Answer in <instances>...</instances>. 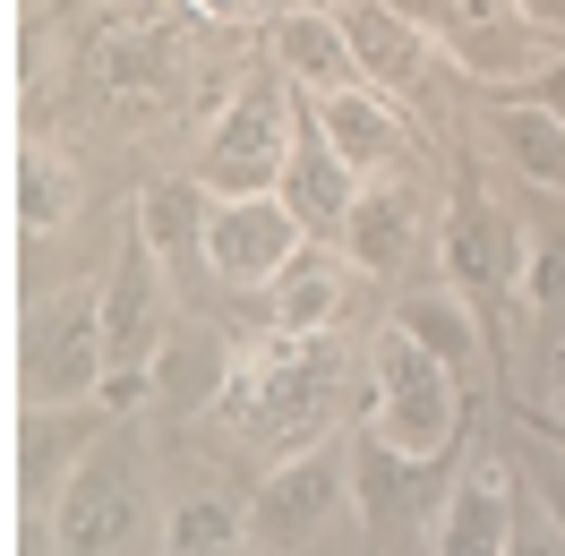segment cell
Returning <instances> with one entry per match:
<instances>
[{
	"instance_id": "7c38bea8",
	"label": "cell",
	"mask_w": 565,
	"mask_h": 556,
	"mask_svg": "<svg viewBox=\"0 0 565 556\" xmlns=\"http://www.w3.org/2000/svg\"><path fill=\"white\" fill-rule=\"evenodd\" d=\"M318 138L352 163L360 180L377 172H412V104H394L377 86H334V95H300Z\"/></svg>"
},
{
	"instance_id": "44dd1931",
	"label": "cell",
	"mask_w": 565,
	"mask_h": 556,
	"mask_svg": "<svg viewBox=\"0 0 565 556\" xmlns=\"http://www.w3.org/2000/svg\"><path fill=\"white\" fill-rule=\"evenodd\" d=\"M248 548V514L232 496H180L163 514V556H241Z\"/></svg>"
},
{
	"instance_id": "4316f807",
	"label": "cell",
	"mask_w": 565,
	"mask_h": 556,
	"mask_svg": "<svg viewBox=\"0 0 565 556\" xmlns=\"http://www.w3.org/2000/svg\"><path fill=\"white\" fill-rule=\"evenodd\" d=\"M514 9H523L540 35H557V43H565V0H514Z\"/></svg>"
},
{
	"instance_id": "4fadbf2b",
	"label": "cell",
	"mask_w": 565,
	"mask_h": 556,
	"mask_svg": "<svg viewBox=\"0 0 565 556\" xmlns=\"http://www.w3.org/2000/svg\"><path fill=\"white\" fill-rule=\"evenodd\" d=\"M428 240V214H420V180L412 172H377L360 180L352 214H343V257H352L360 275H403L412 266V248Z\"/></svg>"
},
{
	"instance_id": "83f0119b",
	"label": "cell",
	"mask_w": 565,
	"mask_h": 556,
	"mask_svg": "<svg viewBox=\"0 0 565 556\" xmlns=\"http://www.w3.org/2000/svg\"><path fill=\"white\" fill-rule=\"evenodd\" d=\"M548 514L565 522V462H557V488H548Z\"/></svg>"
},
{
	"instance_id": "e0dca14e",
	"label": "cell",
	"mask_w": 565,
	"mask_h": 556,
	"mask_svg": "<svg viewBox=\"0 0 565 556\" xmlns=\"http://www.w3.org/2000/svg\"><path fill=\"white\" fill-rule=\"evenodd\" d=\"M489 138H497V154H505V163H514L531 189L565 197V120H557L548 104H531V95H497Z\"/></svg>"
},
{
	"instance_id": "ffe728a7",
	"label": "cell",
	"mask_w": 565,
	"mask_h": 556,
	"mask_svg": "<svg viewBox=\"0 0 565 556\" xmlns=\"http://www.w3.org/2000/svg\"><path fill=\"white\" fill-rule=\"evenodd\" d=\"M104 70L111 86H163L180 70V35H172V9L163 18H146V9H120L104 35Z\"/></svg>"
},
{
	"instance_id": "7a4b0ae2",
	"label": "cell",
	"mask_w": 565,
	"mask_h": 556,
	"mask_svg": "<svg viewBox=\"0 0 565 556\" xmlns=\"http://www.w3.org/2000/svg\"><path fill=\"white\" fill-rule=\"evenodd\" d=\"M462 411H471V377L386 317L369 334V403H360L369 446L394 462H446L462 446Z\"/></svg>"
},
{
	"instance_id": "f1b7e54d",
	"label": "cell",
	"mask_w": 565,
	"mask_h": 556,
	"mask_svg": "<svg viewBox=\"0 0 565 556\" xmlns=\"http://www.w3.org/2000/svg\"><path fill=\"white\" fill-rule=\"evenodd\" d=\"M557 411H565V360H557Z\"/></svg>"
},
{
	"instance_id": "8fae6325",
	"label": "cell",
	"mask_w": 565,
	"mask_h": 556,
	"mask_svg": "<svg viewBox=\"0 0 565 556\" xmlns=\"http://www.w3.org/2000/svg\"><path fill=\"white\" fill-rule=\"evenodd\" d=\"M514 522H523V480L505 471V453H480L428 514V556H505Z\"/></svg>"
},
{
	"instance_id": "ba28073f",
	"label": "cell",
	"mask_w": 565,
	"mask_h": 556,
	"mask_svg": "<svg viewBox=\"0 0 565 556\" xmlns=\"http://www.w3.org/2000/svg\"><path fill=\"white\" fill-rule=\"evenodd\" d=\"M309 248V232H300V214L282 206L275 189H257V197H214L206 214V275L214 282H241V291H266V282L291 266Z\"/></svg>"
},
{
	"instance_id": "ac0fdd59",
	"label": "cell",
	"mask_w": 565,
	"mask_h": 556,
	"mask_svg": "<svg viewBox=\"0 0 565 556\" xmlns=\"http://www.w3.org/2000/svg\"><path fill=\"white\" fill-rule=\"evenodd\" d=\"M394 325H412L437 360H455L462 377H480V351H489V325H480V309L462 300L455 282H428V291H403L394 300Z\"/></svg>"
},
{
	"instance_id": "8992f818",
	"label": "cell",
	"mask_w": 565,
	"mask_h": 556,
	"mask_svg": "<svg viewBox=\"0 0 565 556\" xmlns=\"http://www.w3.org/2000/svg\"><path fill=\"white\" fill-rule=\"evenodd\" d=\"M104 291H70V300H52L35 309L26 325V411H77V403H104Z\"/></svg>"
},
{
	"instance_id": "52a82bcc",
	"label": "cell",
	"mask_w": 565,
	"mask_h": 556,
	"mask_svg": "<svg viewBox=\"0 0 565 556\" xmlns=\"http://www.w3.org/2000/svg\"><path fill=\"white\" fill-rule=\"evenodd\" d=\"M352 488H343V453L334 446H300L282 453V462H266V488L248 496V548H309L326 522H334V505H343Z\"/></svg>"
},
{
	"instance_id": "d6986e66",
	"label": "cell",
	"mask_w": 565,
	"mask_h": 556,
	"mask_svg": "<svg viewBox=\"0 0 565 556\" xmlns=\"http://www.w3.org/2000/svg\"><path fill=\"white\" fill-rule=\"evenodd\" d=\"M206 214H214V189L189 172V180H146L129 223H138L163 257H189V248H206Z\"/></svg>"
},
{
	"instance_id": "2e32d148",
	"label": "cell",
	"mask_w": 565,
	"mask_h": 556,
	"mask_svg": "<svg viewBox=\"0 0 565 556\" xmlns=\"http://www.w3.org/2000/svg\"><path fill=\"white\" fill-rule=\"evenodd\" d=\"M352 275L360 266L334 240H309L275 282H266V317H275L282 334H334V317H343V300H352Z\"/></svg>"
},
{
	"instance_id": "3957f363",
	"label": "cell",
	"mask_w": 565,
	"mask_h": 556,
	"mask_svg": "<svg viewBox=\"0 0 565 556\" xmlns=\"http://www.w3.org/2000/svg\"><path fill=\"white\" fill-rule=\"evenodd\" d=\"M300 138V86L282 70H248L232 86V104L214 111L206 146H198V180L214 197H257L282 180V154Z\"/></svg>"
},
{
	"instance_id": "5b68a950",
	"label": "cell",
	"mask_w": 565,
	"mask_h": 556,
	"mask_svg": "<svg viewBox=\"0 0 565 556\" xmlns=\"http://www.w3.org/2000/svg\"><path fill=\"white\" fill-rule=\"evenodd\" d=\"M172 257L146 240L138 223L120 232V248H111V275H104V403L95 411H120V403H138L146 368H154V343H163V317H172Z\"/></svg>"
},
{
	"instance_id": "603a6c76",
	"label": "cell",
	"mask_w": 565,
	"mask_h": 556,
	"mask_svg": "<svg viewBox=\"0 0 565 556\" xmlns=\"http://www.w3.org/2000/svg\"><path fill=\"white\" fill-rule=\"evenodd\" d=\"M531 317H565V214H531L523 240V291H514Z\"/></svg>"
},
{
	"instance_id": "484cf974",
	"label": "cell",
	"mask_w": 565,
	"mask_h": 556,
	"mask_svg": "<svg viewBox=\"0 0 565 556\" xmlns=\"http://www.w3.org/2000/svg\"><path fill=\"white\" fill-rule=\"evenodd\" d=\"M523 95H531V104H548V111H557V120H565V52H557V61H548V70H540V77H531Z\"/></svg>"
},
{
	"instance_id": "5bb4252c",
	"label": "cell",
	"mask_w": 565,
	"mask_h": 556,
	"mask_svg": "<svg viewBox=\"0 0 565 556\" xmlns=\"http://www.w3.org/2000/svg\"><path fill=\"white\" fill-rule=\"evenodd\" d=\"M266 70H282L300 95H334V86H360L352 35H343V9L334 0H291L275 26H266Z\"/></svg>"
},
{
	"instance_id": "277c9868",
	"label": "cell",
	"mask_w": 565,
	"mask_h": 556,
	"mask_svg": "<svg viewBox=\"0 0 565 556\" xmlns=\"http://www.w3.org/2000/svg\"><path fill=\"white\" fill-rule=\"evenodd\" d=\"M523 240H531V214H514L480 172H455L446 214H437V275L455 282L480 317L505 291H523Z\"/></svg>"
},
{
	"instance_id": "7402d4cb",
	"label": "cell",
	"mask_w": 565,
	"mask_h": 556,
	"mask_svg": "<svg viewBox=\"0 0 565 556\" xmlns=\"http://www.w3.org/2000/svg\"><path fill=\"white\" fill-rule=\"evenodd\" d=\"M70 214H77V172L52 146H26V154H18V223H26V232H61Z\"/></svg>"
},
{
	"instance_id": "cb8c5ba5",
	"label": "cell",
	"mask_w": 565,
	"mask_h": 556,
	"mask_svg": "<svg viewBox=\"0 0 565 556\" xmlns=\"http://www.w3.org/2000/svg\"><path fill=\"white\" fill-rule=\"evenodd\" d=\"M180 9H198V18H214V26H257V35H266L291 0H180Z\"/></svg>"
},
{
	"instance_id": "d4e9b609",
	"label": "cell",
	"mask_w": 565,
	"mask_h": 556,
	"mask_svg": "<svg viewBox=\"0 0 565 556\" xmlns=\"http://www.w3.org/2000/svg\"><path fill=\"white\" fill-rule=\"evenodd\" d=\"M505 556H565V522L540 514V505H523V522H514V548Z\"/></svg>"
},
{
	"instance_id": "30bf717a",
	"label": "cell",
	"mask_w": 565,
	"mask_h": 556,
	"mask_svg": "<svg viewBox=\"0 0 565 556\" xmlns=\"http://www.w3.org/2000/svg\"><path fill=\"white\" fill-rule=\"evenodd\" d=\"M343 9V35H352V61H360V86H377L394 104H420L428 77H437V35H428L420 18L403 9V0H334Z\"/></svg>"
},
{
	"instance_id": "9a60e30c",
	"label": "cell",
	"mask_w": 565,
	"mask_h": 556,
	"mask_svg": "<svg viewBox=\"0 0 565 556\" xmlns=\"http://www.w3.org/2000/svg\"><path fill=\"white\" fill-rule=\"evenodd\" d=\"M275 197L300 214V232H309V240H343V214H352V197H360V172L318 138L309 104H300V138H291V154H282Z\"/></svg>"
},
{
	"instance_id": "6da1fadb",
	"label": "cell",
	"mask_w": 565,
	"mask_h": 556,
	"mask_svg": "<svg viewBox=\"0 0 565 556\" xmlns=\"http://www.w3.org/2000/svg\"><path fill=\"white\" fill-rule=\"evenodd\" d=\"M343 377H352V360H343L334 334H282L275 325V334L232 351L214 419L232 437H248L266 462H282L300 446H326V428L343 411Z\"/></svg>"
},
{
	"instance_id": "9c48e42d",
	"label": "cell",
	"mask_w": 565,
	"mask_h": 556,
	"mask_svg": "<svg viewBox=\"0 0 565 556\" xmlns=\"http://www.w3.org/2000/svg\"><path fill=\"white\" fill-rule=\"evenodd\" d=\"M146 496H138V471L120 453H86L70 480L52 488V556H111L129 548Z\"/></svg>"
}]
</instances>
